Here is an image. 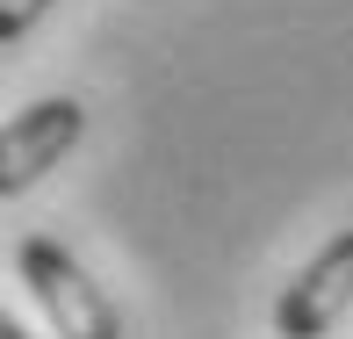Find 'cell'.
<instances>
[{"mask_svg":"<svg viewBox=\"0 0 353 339\" xmlns=\"http://www.w3.org/2000/svg\"><path fill=\"white\" fill-rule=\"evenodd\" d=\"M79 130H87V108H79L72 94H51V101H29L22 116H8L0 123V202L29 195L79 144Z\"/></svg>","mask_w":353,"mask_h":339,"instance_id":"2","label":"cell"},{"mask_svg":"<svg viewBox=\"0 0 353 339\" xmlns=\"http://www.w3.org/2000/svg\"><path fill=\"white\" fill-rule=\"evenodd\" d=\"M51 14V0H0V43H14L22 29H37Z\"/></svg>","mask_w":353,"mask_h":339,"instance_id":"4","label":"cell"},{"mask_svg":"<svg viewBox=\"0 0 353 339\" xmlns=\"http://www.w3.org/2000/svg\"><path fill=\"white\" fill-rule=\"evenodd\" d=\"M0 339H29V332H22V325H14V318H0Z\"/></svg>","mask_w":353,"mask_h":339,"instance_id":"5","label":"cell"},{"mask_svg":"<svg viewBox=\"0 0 353 339\" xmlns=\"http://www.w3.org/2000/svg\"><path fill=\"white\" fill-rule=\"evenodd\" d=\"M14 267H22L29 296H37V311L51 318L58 339H123L116 303L101 296V282H94L58 238H22V246H14Z\"/></svg>","mask_w":353,"mask_h":339,"instance_id":"1","label":"cell"},{"mask_svg":"<svg viewBox=\"0 0 353 339\" xmlns=\"http://www.w3.org/2000/svg\"><path fill=\"white\" fill-rule=\"evenodd\" d=\"M346 311H353V231L325 238V253H317V260L281 289L274 332H281V339H325Z\"/></svg>","mask_w":353,"mask_h":339,"instance_id":"3","label":"cell"}]
</instances>
